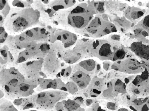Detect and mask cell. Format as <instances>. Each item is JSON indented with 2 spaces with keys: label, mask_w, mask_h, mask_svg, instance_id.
I'll return each mask as SVG.
<instances>
[{
  "label": "cell",
  "mask_w": 149,
  "mask_h": 111,
  "mask_svg": "<svg viewBox=\"0 0 149 111\" xmlns=\"http://www.w3.org/2000/svg\"><path fill=\"white\" fill-rule=\"evenodd\" d=\"M0 85L6 98L15 99L32 95L36 87L14 68L3 69L0 72Z\"/></svg>",
  "instance_id": "cell-1"
},
{
  "label": "cell",
  "mask_w": 149,
  "mask_h": 111,
  "mask_svg": "<svg viewBox=\"0 0 149 111\" xmlns=\"http://www.w3.org/2000/svg\"><path fill=\"white\" fill-rule=\"evenodd\" d=\"M31 96L34 108L44 111L53 109L61 97L60 92L55 90L39 92Z\"/></svg>",
  "instance_id": "cell-2"
},
{
  "label": "cell",
  "mask_w": 149,
  "mask_h": 111,
  "mask_svg": "<svg viewBox=\"0 0 149 111\" xmlns=\"http://www.w3.org/2000/svg\"><path fill=\"white\" fill-rule=\"evenodd\" d=\"M91 19L86 12H71L68 17V23L74 27L82 28L85 27Z\"/></svg>",
  "instance_id": "cell-3"
},
{
  "label": "cell",
  "mask_w": 149,
  "mask_h": 111,
  "mask_svg": "<svg viewBox=\"0 0 149 111\" xmlns=\"http://www.w3.org/2000/svg\"><path fill=\"white\" fill-rule=\"evenodd\" d=\"M131 48L137 55L144 58L149 59V46L140 42H134L131 45Z\"/></svg>",
  "instance_id": "cell-4"
},
{
  "label": "cell",
  "mask_w": 149,
  "mask_h": 111,
  "mask_svg": "<svg viewBox=\"0 0 149 111\" xmlns=\"http://www.w3.org/2000/svg\"><path fill=\"white\" fill-rule=\"evenodd\" d=\"M112 53L111 46L109 44H103L99 49V54L103 57H108Z\"/></svg>",
  "instance_id": "cell-5"
},
{
  "label": "cell",
  "mask_w": 149,
  "mask_h": 111,
  "mask_svg": "<svg viewBox=\"0 0 149 111\" xmlns=\"http://www.w3.org/2000/svg\"><path fill=\"white\" fill-rule=\"evenodd\" d=\"M80 65L86 69L91 71L94 68L95 63L93 60H89L83 61Z\"/></svg>",
  "instance_id": "cell-6"
},
{
  "label": "cell",
  "mask_w": 149,
  "mask_h": 111,
  "mask_svg": "<svg viewBox=\"0 0 149 111\" xmlns=\"http://www.w3.org/2000/svg\"><path fill=\"white\" fill-rule=\"evenodd\" d=\"M79 105L74 101L68 100L64 105V107L69 111L74 110H76Z\"/></svg>",
  "instance_id": "cell-7"
},
{
  "label": "cell",
  "mask_w": 149,
  "mask_h": 111,
  "mask_svg": "<svg viewBox=\"0 0 149 111\" xmlns=\"http://www.w3.org/2000/svg\"><path fill=\"white\" fill-rule=\"evenodd\" d=\"M13 25L17 28H24L27 26L28 23L24 18H18L14 22Z\"/></svg>",
  "instance_id": "cell-8"
},
{
  "label": "cell",
  "mask_w": 149,
  "mask_h": 111,
  "mask_svg": "<svg viewBox=\"0 0 149 111\" xmlns=\"http://www.w3.org/2000/svg\"><path fill=\"white\" fill-rule=\"evenodd\" d=\"M143 26L149 34V15L144 18L143 22Z\"/></svg>",
  "instance_id": "cell-9"
},
{
  "label": "cell",
  "mask_w": 149,
  "mask_h": 111,
  "mask_svg": "<svg viewBox=\"0 0 149 111\" xmlns=\"http://www.w3.org/2000/svg\"><path fill=\"white\" fill-rule=\"evenodd\" d=\"M125 54V52L123 50H118L116 53L114 58L116 59H121L124 57Z\"/></svg>",
  "instance_id": "cell-10"
},
{
  "label": "cell",
  "mask_w": 149,
  "mask_h": 111,
  "mask_svg": "<svg viewBox=\"0 0 149 111\" xmlns=\"http://www.w3.org/2000/svg\"><path fill=\"white\" fill-rule=\"evenodd\" d=\"M1 111H9L7 107L5 101V100H2V103L1 102Z\"/></svg>",
  "instance_id": "cell-11"
},
{
  "label": "cell",
  "mask_w": 149,
  "mask_h": 111,
  "mask_svg": "<svg viewBox=\"0 0 149 111\" xmlns=\"http://www.w3.org/2000/svg\"><path fill=\"white\" fill-rule=\"evenodd\" d=\"M115 104L112 103H108L107 105V108L110 110H114L115 109Z\"/></svg>",
  "instance_id": "cell-12"
},
{
  "label": "cell",
  "mask_w": 149,
  "mask_h": 111,
  "mask_svg": "<svg viewBox=\"0 0 149 111\" xmlns=\"http://www.w3.org/2000/svg\"><path fill=\"white\" fill-rule=\"evenodd\" d=\"M117 111H128V110L126 108H121L119 109Z\"/></svg>",
  "instance_id": "cell-13"
},
{
  "label": "cell",
  "mask_w": 149,
  "mask_h": 111,
  "mask_svg": "<svg viewBox=\"0 0 149 111\" xmlns=\"http://www.w3.org/2000/svg\"><path fill=\"white\" fill-rule=\"evenodd\" d=\"M97 111H106L105 110L101 108V107H99L97 109Z\"/></svg>",
  "instance_id": "cell-14"
},
{
  "label": "cell",
  "mask_w": 149,
  "mask_h": 111,
  "mask_svg": "<svg viewBox=\"0 0 149 111\" xmlns=\"http://www.w3.org/2000/svg\"><path fill=\"white\" fill-rule=\"evenodd\" d=\"M134 92L136 93H138L139 92V91L137 89H135L134 91Z\"/></svg>",
  "instance_id": "cell-15"
},
{
  "label": "cell",
  "mask_w": 149,
  "mask_h": 111,
  "mask_svg": "<svg viewBox=\"0 0 149 111\" xmlns=\"http://www.w3.org/2000/svg\"><path fill=\"white\" fill-rule=\"evenodd\" d=\"M27 111H38V110H30Z\"/></svg>",
  "instance_id": "cell-16"
}]
</instances>
